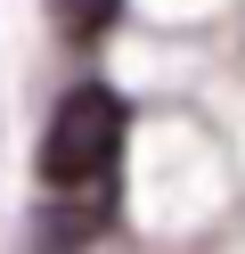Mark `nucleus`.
I'll list each match as a JSON object with an SVG mask.
<instances>
[{"mask_svg":"<svg viewBox=\"0 0 245 254\" xmlns=\"http://www.w3.org/2000/svg\"><path fill=\"white\" fill-rule=\"evenodd\" d=\"M123 148H131V99L114 82H74L41 123L33 172L49 197H90V189H114Z\"/></svg>","mask_w":245,"mask_h":254,"instance_id":"nucleus-1","label":"nucleus"},{"mask_svg":"<svg viewBox=\"0 0 245 254\" xmlns=\"http://www.w3.org/2000/svg\"><path fill=\"white\" fill-rule=\"evenodd\" d=\"M114 25H123V0H49V33L65 50H98Z\"/></svg>","mask_w":245,"mask_h":254,"instance_id":"nucleus-2","label":"nucleus"}]
</instances>
